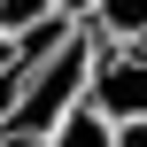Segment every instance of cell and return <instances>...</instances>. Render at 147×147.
<instances>
[{"instance_id":"obj_6","label":"cell","mask_w":147,"mask_h":147,"mask_svg":"<svg viewBox=\"0 0 147 147\" xmlns=\"http://www.w3.org/2000/svg\"><path fill=\"white\" fill-rule=\"evenodd\" d=\"M62 16H85V0H62Z\"/></svg>"},{"instance_id":"obj_2","label":"cell","mask_w":147,"mask_h":147,"mask_svg":"<svg viewBox=\"0 0 147 147\" xmlns=\"http://www.w3.org/2000/svg\"><path fill=\"white\" fill-rule=\"evenodd\" d=\"M101 47H124V39H147V0H85L78 16Z\"/></svg>"},{"instance_id":"obj_4","label":"cell","mask_w":147,"mask_h":147,"mask_svg":"<svg viewBox=\"0 0 147 147\" xmlns=\"http://www.w3.org/2000/svg\"><path fill=\"white\" fill-rule=\"evenodd\" d=\"M109 147H147V116H124V124H116V140Z\"/></svg>"},{"instance_id":"obj_1","label":"cell","mask_w":147,"mask_h":147,"mask_svg":"<svg viewBox=\"0 0 147 147\" xmlns=\"http://www.w3.org/2000/svg\"><path fill=\"white\" fill-rule=\"evenodd\" d=\"M85 101L101 116H147V39L124 47H93V70H85Z\"/></svg>"},{"instance_id":"obj_5","label":"cell","mask_w":147,"mask_h":147,"mask_svg":"<svg viewBox=\"0 0 147 147\" xmlns=\"http://www.w3.org/2000/svg\"><path fill=\"white\" fill-rule=\"evenodd\" d=\"M8 62H16V39H8V31H0V70H8Z\"/></svg>"},{"instance_id":"obj_3","label":"cell","mask_w":147,"mask_h":147,"mask_svg":"<svg viewBox=\"0 0 147 147\" xmlns=\"http://www.w3.org/2000/svg\"><path fill=\"white\" fill-rule=\"evenodd\" d=\"M47 16H62V0H0V31H8V39H23V31H39Z\"/></svg>"}]
</instances>
